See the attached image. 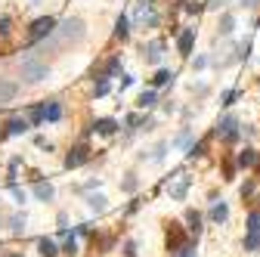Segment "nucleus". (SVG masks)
<instances>
[{"instance_id":"obj_1","label":"nucleus","mask_w":260,"mask_h":257,"mask_svg":"<svg viewBox=\"0 0 260 257\" xmlns=\"http://www.w3.org/2000/svg\"><path fill=\"white\" fill-rule=\"evenodd\" d=\"M84 34H87L84 19L68 16L65 22H59L56 31H53L43 43H50V50H65V46H72V43H81V41H84Z\"/></svg>"},{"instance_id":"obj_2","label":"nucleus","mask_w":260,"mask_h":257,"mask_svg":"<svg viewBox=\"0 0 260 257\" xmlns=\"http://www.w3.org/2000/svg\"><path fill=\"white\" fill-rule=\"evenodd\" d=\"M19 72H22V78H25L28 84H38V81L50 78V65H46L43 59H38L34 53H28V56H22V62H19Z\"/></svg>"},{"instance_id":"obj_3","label":"nucleus","mask_w":260,"mask_h":257,"mask_svg":"<svg viewBox=\"0 0 260 257\" xmlns=\"http://www.w3.org/2000/svg\"><path fill=\"white\" fill-rule=\"evenodd\" d=\"M56 25H59V22H56L53 16H41V19H34V22H31V28H28V41H31V43L46 41V38H50V34L56 31Z\"/></svg>"},{"instance_id":"obj_4","label":"nucleus","mask_w":260,"mask_h":257,"mask_svg":"<svg viewBox=\"0 0 260 257\" xmlns=\"http://www.w3.org/2000/svg\"><path fill=\"white\" fill-rule=\"evenodd\" d=\"M223 143H235V139L242 136V130H239V121L232 118V115H226V118H220L217 121V130H214Z\"/></svg>"},{"instance_id":"obj_5","label":"nucleus","mask_w":260,"mask_h":257,"mask_svg":"<svg viewBox=\"0 0 260 257\" xmlns=\"http://www.w3.org/2000/svg\"><path fill=\"white\" fill-rule=\"evenodd\" d=\"M136 25H158V13H155V3L152 0H139L136 3V13H133Z\"/></svg>"},{"instance_id":"obj_6","label":"nucleus","mask_w":260,"mask_h":257,"mask_svg":"<svg viewBox=\"0 0 260 257\" xmlns=\"http://www.w3.org/2000/svg\"><path fill=\"white\" fill-rule=\"evenodd\" d=\"M87 161H90V149H87V143H78V146H72V152L65 155V168L72 171V168L87 165Z\"/></svg>"},{"instance_id":"obj_7","label":"nucleus","mask_w":260,"mask_h":257,"mask_svg":"<svg viewBox=\"0 0 260 257\" xmlns=\"http://www.w3.org/2000/svg\"><path fill=\"white\" fill-rule=\"evenodd\" d=\"M189 183H192V180H189L183 171H176V180L168 186V192H171V198H173V202H183V198H186V192H189Z\"/></svg>"},{"instance_id":"obj_8","label":"nucleus","mask_w":260,"mask_h":257,"mask_svg":"<svg viewBox=\"0 0 260 257\" xmlns=\"http://www.w3.org/2000/svg\"><path fill=\"white\" fill-rule=\"evenodd\" d=\"M16 96H19V84L0 75V106H9V102H13Z\"/></svg>"},{"instance_id":"obj_9","label":"nucleus","mask_w":260,"mask_h":257,"mask_svg":"<svg viewBox=\"0 0 260 257\" xmlns=\"http://www.w3.org/2000/svg\"><path fill=\"white\" fill-rule=\"evenodd\" d=\"M186 242H189V239H186V232H183L180 226L173 223V226L168 229V251H171V254H176V251H180Z\"/></svg>"},{"instance_id":"obj_10","label":"nucleus","mask_w":260,"mask_h":257,"mask_svg":"<svg viewBox=\"0 0 260 257\" xmlns=\"http://www.w3.org/2000/svg\"><path fill=\"white\" fill-rule=\"evenodd\" d=\"M192 43H195V28H183L176 34V50H180V56L192 53Z\"/></svg>"},{"instance_id":"obj_11","label":"nucleus","mask_w":260,"mask_h":257,"mask_svg":"<svg viewBox=\"0 0 260 257\" xmlns=\"http://www.w3.org/2000/svg\"><path fill=\"white\" fill-rule=\"evenodd\" d=\"M143 56H146L149 65H158L161 56H164V43H161V41H149V43L143 46Z\"/></svg>"},{"instance_id":"obj_12","label":"nucleus","mask_w":260,"mask_h":257,"mask_svg":"<svg viewBox=\"0 0 260 257\" xmlns=\"http://www.w3.org/2000/svg\"><path fill=\"white\" fill-rule=\"evenodd\" d=\"M93 130H96L99 136H112L118 130V121L115 118H96V121H93Z\"/></svg>"},{"instance_id":"obj_13","label":"nucleus","mask_w":260,"mask_h":257,"mask_svg":"<svg viewBox=\"0 0 260 257\" xmlns=\"http://www.w3.org/2000/svg\"><path fill=\"white\" fill-rule=\"evenodd\" d=\"M38 254L41 257H56V254H62V248H59V245L53 242V239H38Z\"/></svg>"},{"instance_id":"obj_14","label":"nucleus","mask_w":260,"mask_h":257,"mask_svg":"<svg viewBox=\"0 0 260 257\" xmlns=\"http://www.w3.org/2000/svg\"><path fill=\"white\" fill-rule=\"evenodd\" d=\"M53 195H56V189H53L50 183L34 180V198H41V202H53Z\"/></svg>"},{"instance_id":"obj_15","label":"nucleus","mask_w":260,"mask_h":257,"mask_svg":"<svg viewBox=\"0 0 260 257\" xmlns=\"http://www.w3.org/2000/svg\"><path fill=\"white\" fill-rule=\"evenodd\" d=\"M28 130V121L25 118H9L6 121V136H22Z\"/></svg>"},{"instance_id":"obj_16","label":"nucleus","mask_w":260,"mask_h":257,"mask_svg":"<svg viewBox=\"0 0 260 257\" xmlns=\"http://www.w3.org/2000/svg\"><path fill=\"white\" fill-rule=\"evenodd\" d=\"M173 149H183V152H189V146H192V130H189V127H183L180 133L173 136V143H171Z\"/></svg>"},{"instance_id":"obj_17","label":"nucleus","mask_w":260,"mask_h":257,"mask_svg":"<svg viewBox=\"0 0 260 257\" xmlns=\"http://www.w3.org/2000/svg\"><path fill=\"white\" fill-rule=\"evenodd\" d=\"M186 223H189L186 229H189V232H192V236L198 239V232H202V214H198V211H192V208H189V211H186Z\"/></svg>"},{"instance_id":"obj_18","label":"nucleus","mask_w":260,"mask_h":257,"mask_svg":"<svg viewBox=\"0 0 260 257\" xmlns=\"http://www.w3.org/2000/svg\"><path fill=\"white\" fill-rule=\"evenodd\" d=\"M115 38L118 41H127L130 38V19L127 16H118L115 19Z\"/></svg>"},{"instance_id":"obj_19","label":"nucleus","mask_w":260,"mask_h":257,"mask_svg":"<svg viewBox=\"0 0 260 257\" xmlns=\"http://www.w3.org/2000/svg\"><path fill=\"white\" fill-rule=\"evenodd\" d=\"M217 31L223 34V38H229V34L235 31V16H232V13H223V16H220V25H217Z\"/></svg>"},{"instance_id":"obj_20","label":"nucleus","mask_w":260,"mask_h":257,"mask_svg":"<svg viewBox=\"0 0 260 257\" xmlns=\"http://www.w3.org/2000/svg\"><path fill=\"white\" fill-rule=\"evenodd\" d=\"M155 102H158V93L149 87V90H143V93H139L136 106H139V109H152V106H155Z\"/></svg>"},{"instance_id":"obj_21","label":"nucleus","mask_w":260,"mask_h":257,"mask_svg":"<svg viewBox=\"0 0 260 257\" xmlns=\"http://www.w3.org/2000/svg\"><path fill=\"white\" fill-rule=\"evenodd\" d=\"M43 115H46V121H59L62 118V106L59 102H43Z\"/></svg>"},{"instance_id":"obj_22","label":"nucleus","mask_w":260,"mask_h":257,"mask_svg":"<svg viewBox=\"0 0 260 257\" xmlns=\"http://www.w3.org/2000/svg\"><path fill=\"white\" fill-rule=\"evenodd\" d=\"M226 217H229V208L223 205V202L211 208V220H214V223H226Z\"/></svg>"},{"instance_id":"obj_23","label":"nucleus","mask_w":260,"mask_h":257,"mask_svg":"<svg viewBox=\"0 0 260 257\" xmlns=\"http://www.w3.org/2000/svg\"><path fill=\"white\" fill-rule=\"evenodd\" d=\"M254 161H257V152H254L251 146H245V149L239 152V165H242V168H251Z\"/></svg>"},{"instance_id":"obj_24","label":"nucleus","mask_w":260,"mask_h":257,"mask_svg":"<svg viewBox=\"0 0 260 257\" xmlns=\"http://www.w3.org/2000/svg\"><path fill=\"white\" fill-rule=\"evenodd\" d=\"M87 205H90V211H96V214H102L105 211V208H109V205H105V195H87Z\"/></svg>"},{"instance_id":"obj_25","label":"nucleus","mask_w":260,"mask_h":257,"mask_svg":"<svg viewBox=\"0 0 260 257\" xmlns=\"http://www.w3.org/2000/svg\"><path fill=\"white\" fill-rule=\"evenodd\" d=\"M118 72H121V59L115 56V59H109V62L102 65V75H99V78H115Z\"/></svg>"},{"instance_id":"obj_26","label":"nucleus","mask_w":260,"mask_h":257,"mask_svg":"<svg viewBox=\"0 0 260 257\" xmlns=\"http://www.w3.org/2000/svg\"><path fill=\"white\" fill-rule=\"evenodd\" d=\"M6 223H9V229H13L16 236H19V232H25V214H13V217H6Z\"/></svg>"},{"instance_id":"obj_27","label":"nucleus","mask_w":260,"mask_h":257,"mask_svg":"<svg viewBox=\"0 0 260 257\" xmlns=\"http://www.w3.org/2000/svg\"><path fill=\"white\" fill-rule=\"evenodd\" d=\"M28 121H34V124L46 121V115H43V102H38V106H31V109H28Z\"/></svg>"},{"instance_id":"obj_28","label":"nucleus","mask_w":260,"mask_h":257,"mask_svg":"<svg viewBox=\"0 0 260 257\" xmlns=\"http://www.w3.org/2000/svg\"><path fill=\"white\" fill-rule=\"evenodd\" d=\"M176 75L173 72H168V68H161V72L155 75V87H164V84H171V81H173Z\"/></svg>"},{"instance_id":"obj_29","label":"nucleus","mask_w":260,"mask_h":257,"mask_svg":"<svg viewBox=\"0 0 260 257\" xmlns=\"http://www.w3.org/2000/svg\"><path fill=\"white\" fill-rule=\"evenodd\" d=\"M205 149H208V143H192V146H189V152H186V158H202Z\"/></svg>"},{"instance_id":"obj_30","label":"nucleus","mask_w":260,"mask_h":257,"mask_svg":"<svg viewBox=\"0 0 260 257\" xmlns=\"http://www.w3.org/2000/svg\"><path fill=\"white\" fill-rule=\"evenodd\" d=\"M62 254H68V257H75V254H78V239H75V236H68V239H65Z\"/></svg>"},{"instance_id":"obj_31","label":"nucleus","mask_w":260,"mask_h":257,"mask_svg":"<svg viewBox=\"0 0 260 257\" xmlns=\"http://www.w3.org/2000/svg\"><path fill=\"white\" fill-rule=\"evenodd\" d=\"M136 186H139V183H136V173H127L124 183H121V189H124V192H136Z\"/></svg>"},{"instance_id":"obj_32","label":"nucleus","mask_w":260,"mask_h":257,"mask_svg":"<svg viewBox=\"0 0 260 257\" xmlns=\"http://www.w3.org/2000/svg\"><path fill=\"white\" fill-rule=\"evenodd\" d=\"M260 248V236H251V232H248L245 236V251H257Z\"/></svg>"},{"instance_id":"obj_33","label":"nucleus","mask_w":260,"mask_h":257,"mask_svg":"<svg viewBox=\"0 0 260 257\" xmlns=\"http://www.w3.org/2000/svg\"><path fill=\"white\" fill-rule=\"evenodd\" d=\"M173 257H195V245H192V242H186L183 248H180V251L173 254Z\"/></svg>"},{"instance_id":"obj_34","label":"nucleus","mask_w":260,"mask_h":257,"mask_svg":"<svg viewBox=\"0 0 260 257\" xmlns=\"http://www.w3.org/2000/svg\"><path fill=\"white\" fill-rule=\"evenodd\" d=\"M235 99H239V90H226V93H223V99H220V106H232Z\"/></svg>"},{"instance_id":"obj_35","label":"nucleus","mask_w":260,"mask_h":257,"mask_svg":"<svg viewBox=\"0 0 260 257\" xmlns=\"http://www.w3.org/2000/svg\"><path fill=\"white\" fill-rule=\"evenodd\" d=\"M183 3H186V6H183L186 13H192V16H195V13H202V3H198V0H183Z\"/></svg>"},{"instance_id":"obj_36","label":"nucleus","mask_w":260,"mask_h":257,"mask_svg":"<svg viewBox=\"0 0 260 257\" xmlns=\"http://www.w3.org/2000/svg\"><path fill=\"white\" fill-rule=\"evenodd\" d=\"M109 93V78H99L96 81V96H105Z\"/></svg>"},{"instance_id":"obj_37","label":"nucleus","mask_w":260,"mask_h":257,"mask_svg":"<svg viewBox=\"0 0 260 257\" xmlns=\"http://www.w3.org/2000/svg\"><path fill=\"white\" fill-rule=\"evenodd\" d=\"M164 152H168V143H158L155 152H152V161H161V158H164Z\"/></svg>"},{"instance_id":"obj_38","label":"nucleus","mask_w":260,"mask_h":257,"mask_svg":"<svg viewBox=\"0 0 260 257\" xmlns=\"http://www.w3.org/2000/svg\"><path fill=\"white\" fill-rule=\"evenodd\" d=\"M9 189H13V195H16V202H19V205L25 202V189H19V186H16L13 180H9Z\"/></svg>"},{"instance_id":"obj_39","label":"nucleus","mask_w":260,"mask_h":257,"mask_svg":"<svg viewBox=\"0 0 260 257\" xmlns=\"http://www.w3.org/2000/svg\"><path fill=\"white\" fill-rule=\"evenodd\" d=\"M0 38H9V16H0Z\"/></svg>"},{"instance_id":"obj_40","label":"nucleus","mask_w":260,"mask_h":257,"mask_svg":"<svg viewBox=\"0 0 260 257\" xmlns=\"http://www.w3.org/2000/svg\"><path fill=\"white\" fill-rule=\"evenodd\" d=\"M124 254L127 257H136V245L133 242H124Z\"/></svg>"},{"instance_id":"obj_41","label":"nucleus","mask_w":260,"mask_h":257,"mask_svg":"<svg viewBox=\"0 0 260 257\" xmlns=\"http://www.w3.org/2000/svg\"><path fill=\"white\" fill-rule=\"evenodd\" d=\"M34 143H38L41 149H46V152H50V149H53V143H46V139H43V136H34Z\"/></svg>"},{"instance_id":"obj_42","label":"nucleus","mask_w":260,"mask_h":257,"mask_svg":"<svg viewBox=\"0 0 260 257\" xmlns=\"http://www.w3.org/2000/svg\"><path fill=\"white\" fill-rule=\"evenodd\" d=\"M208 65V56H198V59H192V68H205Z\"/></svg>"},{"instance_id":"obj_43","label":"nucleus","mask_w":260,"mask_h":257,"mask_svg":"<svg viewBox=\"0 0 260 257\" xmlns=\"http://www.w3.org/2000/svg\"><path fill=\"white\" fill-rule=\"evenodd\" d=\"M223 3H226V0H208V6H211V9H220Z\"/></svg>"},{"instance_id":"obj_44","label":"nucleus","mask_w":260,"mask_h":257,"mask_svg":"<svg viewBox=\"0 0 260 257\" xmlns=\"http://www.w3.org/2000/svg\"><path fill=\"white\" fill-rule=\"evenodd\" d=\"M3 220H6V217H3V214H0V223H3Z\"/></svg>"}]
</instances>
